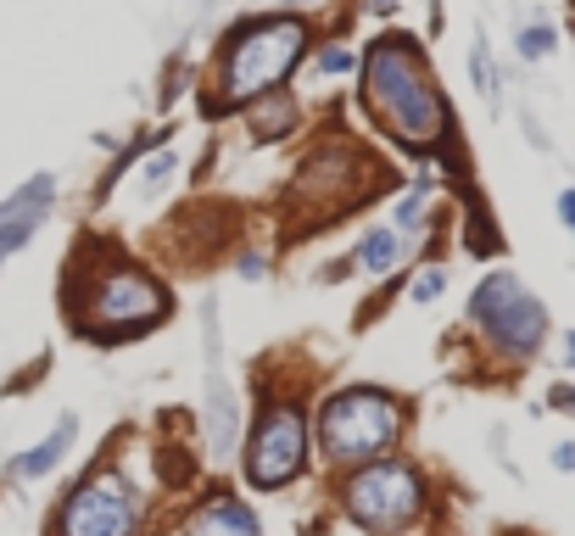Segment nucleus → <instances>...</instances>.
<instances>
[{"instance_id": "obj_14", "label": "nucleus", "mask_w": 575, "mask_h": 536, "mask_svg": "<svg viewBox=\"0 0 575 536\" xmlns=\"http://www.w3.org/2000/svg\"><path fill=\"white\" fill-rule=\"evenodd\" d=\"M358 68V51H347V45H330V51H319V73L335 79V73H352Z\"/></svg>"}, {"instance_id": "obj_12", "label": "nucleus", "mask_w": 575, "mask_h": 536, "mask_svg": "<svg viewBox=\"0 0 575 536\" xmlns=\"http://www.w3.org/2000/svg\"><path fill=\"white\" fill-rule=\"evenodd\" d=\"M68 436H73V419H62V430L51 436V442H39V453H23L17 458V475H45V469L68 453Z\"/></svg>"}, {"instance_id": "obj_13", "label": "nucleus", "mask_w": 575, "mask_h": 536, "mask_svg": "<svg viewBox=\"0 0 575 536\" xmlns=\"http://www.w3.org/2000/svg\"><path fill=\"white\" fill-rule=\"evenodd\" d=\"M548 51H553V28H548V23H531V28H519V57L542 62Z\"/></svg>"}, {"instance_id": "obj_8", "label": "nucleus", "mask_w": 575, "mask_h": 536, "mask_svg": "<svg viewBox=\"0 0 575 536\" xmlns=\"http://www.w3.org/2000/svg\"><path fill=\"white\" fill-rule=\"evenodd\" d=\"M134 531H140V498L118 475L84 480L62 509V536H134Z\"/></svg>"}, {"instance_id": "obj_1", "label": "nucleus", "mask_w": 575, "mask_h": 536, "mask_svg": "<svg viewBox=\"0 0 575 536\" xmlns=\"http://www.w3.org/2000/svg\"><path fill=\"white\" fill-rule=\"evenodd\" d=\"M369 107L380 112V123H386L403 145H414V152H430L447 129L442 95L430 90L424 57L408 39H380L369 51Z\"/></svg>"}, {"instance_id": "obj_4", "label": "nucleus", "mask_w": 575, "mask_h": 536, "mask_svg": "<svg viewBox=\"0 0 575 536\" xmlns=\"http://www.w3.org/2000/svg\"><path fill=\"white\" fill-rule=\"evenodd\" d=\"M79 308H84V324L95 335H134V330H146V324L163 319L168 297H163V285L152 274H140L129 263H112V269H101L89 279Z\"/></svg>"}, {"instance_id": "obj_6", "label": "nucleus", "mask_w": 575, "mask_h": 536, "mask_svg": "<svg viewBox=\"0 0 575 536\" xmlns=\"http://www.w3.org/2000/svg\"><path fill=\"white\" fill-rule=\"evenodd\" d=\"M469 308H475V319L492 330L498 347H508V353H537V341H542V330H548L542 302H537L514 274H492L481 290H475Z\"/></svg>"}, {"instance_id": "obj_10", "label": "nucleus", "mask_w": 575, "mask_h": 536, "mask_svg": "<svg viewBox=\"0 0 575 536\" xmlns=\"http://www.w3.org/2000/svg\"><path fill=\"white\" fill-rule=\"evenodd\" d=\"M403 252H408V240H403L397 229H374V235H363L358 263H363L369 274H392V269L403 263Z\"/></svg>"}, {"instance_id": "obj_3", "label": "nucleus", "mask_w": 575, "mask_h": 536, "mask_svg": "<svg viewBox=\"0 0 575 536\" xmlns=\"http://www.w3.org/2000/svg\"><path fill=\"white\" fill-rule=\"evenodd\" d=\"M319 436H324V453L335 464H369L392 448L397 436V403L386 392H335L324 403V419H319Z\"/></svg>"}, {"instance_id": "obj_7", "label": "nucleus", "mask_w": 575, "mask_h": 536, "mask_svg": "<svg viewBox=\"0 0 575 536\" xmlns=\"http://www.w3.org/2000/svg\"><path fill=\"white\" fill-rule=\"evenodd\" d=\"M302 464H308V419L297 408H268L247 448V480L274 492V486L297 480Z\"/></svg>"}, {"instance_id": "obj_17", "label": "nucleus", "mask_w": 575, "mask_h": 536, "mask_svg": "<svg viewBox=\"0 0 575 536\" xmlns=\"http://www.w3.org/2000/svg\"><path fill=\"white\" fill-rule=\"evenodd\" d=\"M559 218L575 229V190H564V196H559Z\"/></svg>"}, {"instance_id": "obj_11", "label": "nucleus", "mask_w": 575, "mask_h": 536, "mask_svg": "<svg viewBox=\"0 0 575 536\" xmlns=\"http://www.w3.org/2000/svg\"><path fill=\"white\" fill-rule=\"evenodd\" d=\"M291 123H297V107L285 102V95H274V102H263V107L252 112L257 140H279V134H291Z\"/></svg>"}, {"instance_id": "obj_16", "label": "nucleus", "mask_w": 575, "mask_h": 536, "mask_svg": "<svg viewBox=\"0 0 575 536\" xmlns=\"http://www.w3.org/2000/svg\"><path fill=\"white\" fill-rule=\"evenodd\" d=\"M469 73H475V84H481V90H492V62H487V51L469 57Z\"/></svg>"}, {"instance_id": "obj_9", "label": "nucleus", "mask_w": 575, "mask_h": 536, "mask_svg": "<svg viewBox=\"0 0 575 536\" xmlns=\"http://www.w3.org/2000/svg\"><path fill=\"white\" fill-rule=\"evenodd\" d=\"M190 536H257V520H252L241 503L218 498V503H207V509L196 514V525H190Z\"/></svg>"}, {"instance_id": "obj_19", "label": "nucleus", "mask_w": 575, "mask_h": 536, "mask_svg": "<svg viewBox=\"0 0 575 536\" xmlns=\"http://www.w3.org/2000/svg\"><path fill=\"white\" fill-rule=\"evenodd\" d=\"M564 358L575 364V335H564Z\"/></svg>"}, {"instance_id": "obj_2", "label": "nucleus", "mask_w": 575, "mask_h": 536, "mask_svg": "<svg viewBox=\"0 0 575 536\" xmlns=\"http://www.w3.org/2000/svg\"><path fill=\"white\" fill-rule=\"evenodd\" d=\"M302 23L297 17H268V23H247L241 34L229 39V51H224V68H218V95H207V107L229 112V107H241V102H263V95L291 73V62L302 57Z\"/></svg>"}, {"instance_id": "obj_15", "label": "nucleus", "mask_w": 575, "mask_h": 536, "mask_svg": "<svg viewBox=\"0 0 575 536\" xmlns=\"http://www.w3.org/2000/svg\"><path fill=\"white\" fill-rule=\"evenodd\" d=\"M442 290H447V274H442V269H424V274L414 279V302H436Z\"/></svg>"}, {"instance_id": "obj_18", "label": "nucleus", "mask_w": 575, "mask_h": 536, "mask_svg": "<svg viewBox=\"0 0 575 536\" xmlns=\"http://www.w3.org/2000/svg\"><path fill=\"white\" fill-rule=\"evenodd\" d=\"M553 464H559V469H575V448H559V453H553Z\"/></svg>"}, {"instance_id": "obj_5", "label": "nucleus", "mask_w": 575, "mask_h": 536, "mask_svg": "<svg viewBox=\"0 0 575 536\" xmlns=\"http://www.w3.org/2000/svg\"><path fill=\"white\" fill-rule=\"evenodd\" d=\"M424 509V486L408 464L397 458H369L352 480H347V514L363 531H403L414 514Z\"/></svg>"}]
</instances>
